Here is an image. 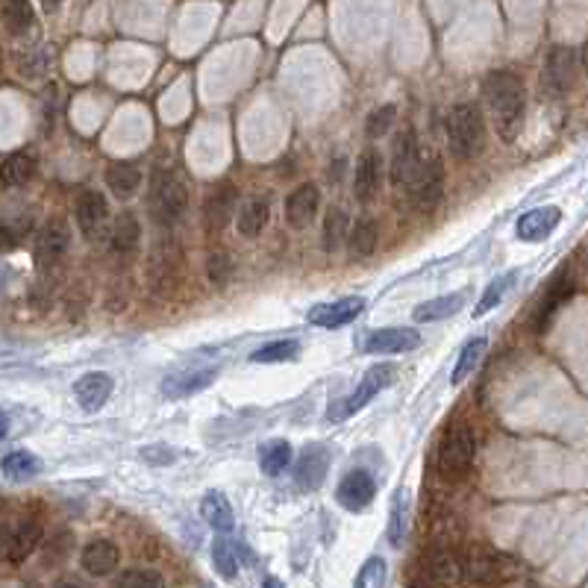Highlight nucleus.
<instances>
[{"label":"nucleus","instance_id":"obj_14","mask_svg":"<svg viewBox=\"0 0 588 588\" xmlns=\"http://www.w3.org/2000/svg\"><path fill=\"white\" fill-rule=\"evenodd\" d=\"M112 388L115 383L106 371H89L74 383V397L82 412H100L106 400L112 397Z\"/></svg>","mask_w":588,"mask_h":588},{"label":"nucleus","instance_id":"obj_36","mask_svg":"<svg viewBox=\"0 0 588 588\" xmlns=\"http://www.w3.org/2000/svg\"><path fill=\"white\" fill-rule=\"evenodd\" d=\"M347 227H350L347 212L341 206H329L327 218H324V247L327 251H338L341 242L347 239Z\"/></svg>","mask_w":588,"mask_h":588},{"label":"nucleus","instance_id":"obj_1","mask_svg":"<svg viewBox=\"0 0 588 588\" xmlns=\"http://www.w3.org/2000/svg\"><path fill=\"white\" fill-rule=\"evenodd\" d=\"M482 98L488 103L498 136L503 141H512L517 136V129H521L524 109H526V94H524L521 77H515L512 71H494V74H488L486 82H482Z\"/></svg>","mask_w":588,"mask_h":588},{"label":"nucleus","instance_id":"obj_4","mask_svg":"<svg viewBox=\"0 0 588 588\" xmlns=\"http://www.w3.org/2000/svg\"><path fill=\"white\" fill-rule=\"evenodd\" d=\"M394 376H397V368H394V365H388V362L374 365V368L365 371L362 383H359L356 388H353L350 394L338 397V400H333V403H329V409H327V421L338 423V421H347L350 415H356V412L368 406L371 400L383 392V388H388V385L394 383Z\"/></svg>","mask_w":588,"mask_h":588},{"label":"nucleus","instance_id":"obj_45","mask_svg":"<svg viewBox=\"0 0 588 588\" xmlns=\"http://www.w3.org/2000/svg\"><path fill=\"white\" fill-rule=\"evenodd\" d=\"M118 585H162V576L150 571H127L118 576Z\"/></svg>","mask_w":588,"mask_h":588},{"label":"nucleus","instance_id":"obj_12","mask_svg":"<svg viewBox=\"0 0 588 588\" xmlns=\"http://www.w3.org/2000/svg\"><path fill=\"white\" fill-rule=\"evenodd\" d=\"M218 376V365L215 368H183V371H174L162 380V394L171 397V400H183V397H192L200 394L204 388H209L215 383Z\"/></svg>","mask_w":588,"mask_h":588},{"label":"nucleus","instance_id":"obj_26","mask_svg":"<svg viewBox=\"0 0 588 588\" xmlns=\"http://www.w3.org/2000/svg\"><path fill=\"white\" fill-rule=\"evenodd\" d=\"M39 541H42V526L35 524V521H27V524H21L15 529V536L6 538V553L4 556L12 562V564H18L30 556V553L39 547Z\"/></svg>","mask_w":588,"mask_h":588},{"label":"nucleus","instance_id":"obj_20","mask_svg":"<svg viewBox=\"0 0 588 588\" xmlns=\"http://www.w3.org/2000/svg\"><path fill=\"white\" fill-rule=\"evenodd\" d=\"M118 559H121V553H118L115 541L94 538V541H89L86 547H82L80 564H82V571L91 574V576H109L118 568Z\"/></svg>","mask_w":588,"mask_h":588},{"label":"nucleus","instance_id":"obj_51","mask_svg":"<svg viewBox=\"0 0 588 588\" xmlns=\"http://www.w3.org/2000/svg\"><path fill=\"white\" fill-rule=\"evenodd\" d=\"M6 553V538H4V533H0V556Z\"/></svg>","mask_w":588,"mask_h":588},{"label":"nucleus","instance_id":"obj_50","mask_svg":"<svg viewBox=\"0 0 588 588\" xmlns=\"http://www.w3.org/2000/svg\"><path fill=\"white\" fill-rule=\"evenodd\" d=\"M59 4H62V0H42L44 9H59Z\"/></svg>","mask_w":588,"mask_h":588},{"label":"nucleus","instance_id":"obj_21","mask_svg":"<svg viewBox=\"0 0 588 588\" xmlns=\"http://www.w3.org/2000/svg\"><path fill=\"white\" fill-rule=\"evenodd\" d=\"M418 168V150H415V136L412 129H403L394 138V153H392V185L394 188H406L412 174Z\"/></svg>","mask_w":588,"mask_h":588},{"label":"nucleus","instance_id":"obj_11","mask_svg":"<svg viewBox=\"0 0 588 588\" xmlns=\"http://www.w3.org/2000/svg\"><path fill=\"white\" fill-rule=\"evenodd\" d=\"M235 215V185L232 183H218L204 200V227L209 235L223 232V227Z\"/></svg>","mask_w":588,"mask_h":588},{"label":"nucleus","instance_id":"obj_15","mask_svg":"<svg viewBox=\"0 0 588 588\" xmlns=\"http://www.w3.org/2000/svg\"><path fill=\"white\" fill-rule=\"evenodd\" d=\"M318 206H321V192H318L315 183H303L298 185L286 200V221L294 230H306L318 215Z\"/></svg>","mask_w":588,"mask_h":588},{"label":"nucleus","instance_id":"obj_38","mask_svg":"<svg viewBox=\"0 0 588 588\" xmlns=\"http://www.w3.org/2000/svg\"><path fill=\"white\" fill-rule=\"evenodd\" d=\"M350 253L353 256H371L376 251V239H380V232H376V223L362 218L356 221V227L350 230Z\"/></svg>","mask_w":588,"mask_h":588},{"label":"nucleus","instance_id":"obj_23","mask_svg":"<svg viewBox=\"0 0 588 588\" xmlns=\"http://www.w3.org/2000/svg\"><path fill=\"white\" fill-rule=\"evenodd\" d=\"M200 515H204V521L215 529V533H232L235 515H232L230 500L223 498L221 491H206L204 494V500H200Z\"/></svg>","mask_w":588,"mask_h":588},{"label":"nucleus","instance_id":"obj_33","mask_svg":"<svg viewBox=\"0 0 588 588\" xmlns=\"http://www.w3.org/2000/svg\"><path fill=\"white\" fill-rule=\"evenodd\" d=\"M0 470H4L9 479H30L42 470V459L30 450H12L0 459Z\"/></svg>","mask_w":588,"mask_h":588},{"label":"nucleus","instance_id":"obj_24","mask_svg":"<svg viewBox=\"0 0 588 588\" xmlns=\"http://www.w3.org/2000/svg\"><path fill=\"white\" fill-rule=\"evenodd\" d=\"M268 215H270L268 200H262V197H251V200H244V204L239 206V215H235V223H239V232L244 235V239H256V235L268 227Z\"/></svg>","mask_w":588,"mask_h":588},{"label":"nucleus","instance_id":"obj_30","mask_svg":"<svg viewBox=\"0 0 588 588\" xmlns=\"http://www.w3.org/2000/svg\"><path fill=\"white\" fill-rule=\"evenodd\" d=\"M465 306V294H444V298H432L427 303H421L415 309V321L418 324H430V321H441V318H450Z\"/></svg>","mask_w":588,"mask_h":588},{"label":"nucleus","instance_id":"obj_44","mask_svg":"<svg viewBox=\"0 0 588 588\" xmlns=\"http://www.w3.org/2000/svg\"><path fill=\"white\" fill-rule=\"evenodd\" d=\"M21 235H24L21 227H15V223L6 221V218H0V251L4 253L15 251V247L21 244Z\"/></svg>","mask_w":588,"mask_h":588},{"label":"nucleus","instance_id":"obj_10","mask_svg":"<svg viewBox=\"0 0 588 588\" xmlns=\"http://www.w3.org/2000/svg\"><path fill=\"white\" fill-rule=\"evenodd\" d=\"M365 309V298H341L333 303H318L306 312V321L315 324V327H324V329H338V327H347L350 321H356L359 312Z\"/></svg>","mask_w":588,"mask_h":588},{"label":"nucleus","instance_id":"obj_22","mask_svg":"<svg viewBox=\"0 0 588 588\" xmlns=\"http://www.w3.org/2000/svg\"><path fill=\"white\" fill-rule=\"evenodd\" d=\"M571 294H574V282H571V277H568V270H562V274L550 282L547 294L541 298L538 309H536V329H538V333H545L547 324H550V318L559 312V306H562L564 300H571Z\"/></svg>","mask_w":588,"mask_h":588},{"label":"nucleus","instance_id":"obj_35","mask_svg":"<svg viewBox=\"0 0 588 588\" xmlns=\"http://www.w3.org/2000/svg\"><path fill=\"white\" fill-rule=\"evenodd\" d=\"M517 280V270H509V274H503V277H498V280H491L488 282V289H486V294L479 298V303H477V309H474V318H482V315H488L491 309H498V306L503 303V298H506V291L512 289V282Z\"/></svg>","mask_w":588,"mask_h":588},{"label":"nucleus","instance_id":"obj_48","mask_svg":"<svg viewBox=\"0 0 588 588\" xmlns=\"http://www.w3.org/2000/svg\"><path fill=\"white\" fill-rule=\"evenodd\" d=\"M6 432H9V418H6V412L0 409V439H6Z\"/></svg>","mask_w":588,"mask_h":588},{"label":"nucleus","instance_id":"obj_16","mask_svg":"<svg viewBox=\"0 0 588 588\" xmlns=\"http://www.w3.org/2000/svg\"><path fill=\"white\" fill-rule=\"evenodd\" d=\"M327 470H329V450L324 444H309L300 453L298 468H294V479H298V486L303 491H315L324 486Z\"/></svg>","mask_w":588,"mask_h":588},{"label":"nucleus","instance_id":"obj_7","mask_svg":"<svg viewBox=\"0 0 588 588\" xmlns=\"http://www.w3.org/2000/svg\"><path fill=\"white\" fill-rule=\"evenodd\" d=\"M576 74H580V53L574 47H553L547 65L541 71V89L550 98H562L564 91L574 89Z\"/></svg>","mask_w":588,"mask_h":588},{"label":"nucleus","instance_id":"obj_31","mask_svg":"<svg viewBox=\"0 0 588 588\" xmlns=\"http://www.w3.org/2000/svg\"><path fill=\"white\" fill-rule=\"evenodd\" d=\"M291 462V444L282 441V439H274V441H265L259 447V468L265 470L268 477H280L282 470L289 468Z\"/></svg>","mask_w":588,"mask_h":588},{"label":"nucleus","instance_id":"obj_5","mask_svg":"<svg viewBox=\"0 0 588 588\" xmlns=\"http://www.w3.org/2000/svg\"><path fill=\"white\" fill-rule=\"evenodd\" d=\"M477 456V439L465 423H456L444 432L439 444V474L444 479H462L468 477L470 465Z\"/></svg>","mask_w":588,"mask_h":588},{"label":"nucleus","instance_id":"obj_34","mask_svg":"<svg viewBox=\"0 0 588 588\" xmlns=\"http://www.w3.org/2000/svg\"><path fill=\"white\" fill-rule=\"evenodd\" d=\"M486 350H488V341L486 338H470L468 345L462 347V353H459V359H456V368L450 374V383L453 385H462L470 374H474V368L479 365V359L486 356Z\"/></svg>","mask_w":588,"mask_h":588},{"label":"nucleus","instance_id":"obj_19","mask_svg":"<svg viewBox=\"0 0 588 588\" xmlns=\"http://www.w3.org/2000/svg\"><path fill=\"white\" fill-rule=\"evenodd\" d=\"M421 345V336L409 327H385L365 338L368 353H409Z\"/></svg>","mask_w":588,"mask_h":588},{"label":"nucleus","instance_id":"obj_3","mask_svg":"<svg viewBox=\"0 0 588 588\" xmlns=\"http://www.w3.org/2000/svg\"><path fill=\"white\" fill-rule=\"evenodd\" d=\"M147 289L156 298H171L183 280V251L174 239H159L147 256Z\"/></svg>","mask_w":588,"mask_h":588},{"label":"nucleus","instance_id":"obj_6","mask_svg":"<svg viewBox=\"0 0 588 588\" xmlns=\"http://www.w3.org/2000/svg\"><path fill=\"white\" fill-rule=\"evenodd\" d=\"M150 215L159 223H174L188 206V185L174 171H156L150 183Z\"/></svg>","mask_w":588,"mask_h":588},{"label":"nucleus","instance_id":"obj_2","mask_svg":"<svg viewBox=\"0 0 588 588\" xmlns=\"http://www.w3.org/2000/svg\"><path fill=\"white\" fill-rule=\"evenodd\" d=\"M447 145L456 159H477L486 150V121L477 103H459L447 118Z\"/></svg>","mask_w":588,"mask_h":588},{"label":"nucleus","instance_id":"obj_29","mask_svg":"<svg viewBox=\"0 0 588 588\" xmlns=\"http://www.w3.org/2000/svg\"><path fill=\"white\" fill-rule=\"evenodd\" d=\"M68 223L65 221H51L39 235V259L42 262H56L59 256L68 251Z\"/></svg>","mask_w":588,"mask_h":588},{"label":"nucleus","instance_id":"obj_27","mask_svg":"<svg viewBox=\"0 0 588 588\" xmlns=\"http://www.w3.org/2000/svg\"><path fill=\"white\" fill-rule=\"evenodd\" d=\"M106 185L109 192H115L118 197H133L141 185V171L133 162H112L106 168Z\"/></svg>","mask_w":588,"mask_h":588},{"label":"nucleus","instance_id":"obj_39","mask_svg":"<svg viewBox=\"0 0 588 588\" xmlns=\"http://www.w3.org/2000/svg\"><path fill=\"white\" fill-rule=\"evenodd\" d=\"M212 562H215V568L223 580H235V576H239V553H235L232 541L218 538L215 545H212Z\"/></svg>","mask_w":588,"mask_h":588},{"label":"nucleus","instance_id":"obj_46","mask_svg":"<svg viewBox=\"0 0 588 588\" xmlns=\"http://www.w3.org/2000/svg\"><path fill=\"white\" fill-rule=\"evenodd\" d=\"M141 459L156 462V465H168V462H174V453H171V447L153 444V447H141Z\"/></svg>","mask_w":588,"mask_h":588},{"label":"nucleus","instance_id":"obj_28","mask_svg":"<svg viewBox=\"0 0 588 588\" xmlns=\"http://www.w3.org/2000/svg\"><path fill=\"white\" fill-rule=\"evenodd\" d=\"M33 176H35V159L30 153H12V156H6L4 165H0V185H6V188L27 185Z\"/></svg>","mask_w":588,"mask_h":588},{"label":"nucleus","instance_id":"obj_40","mask_svg":"<svg viewBox=\"0 0 588 588\" xmlns=\"http://www.w3.org/2000/svg\"><path fill=\"white\" fill-rule=\"evenodd\" d=\"M394 121H397V106H394V103L376 106V109L368 115V121H365V136H368L371 141L383 138L388 129H392Z\"/></svg>","mask_w":588,"mask_h":588},{"label":"nucleus","instance_id":"obj_47","mask_svg":"<svg viewBox=\"0 0 588 588\" xmlns=\"http://www.w3.org/2000/svg\"><path fill=\"white\" fill-rule=\"evenodd\" d=\"M341 171H345V159H338V162H336V168H333V165H329V180H336V183H338V180H341Z\"/></svg>","mask_w":588,"mask_h":588},{"label":"nucleus","instance_id":"obj_43","mask_svg":"<svg viewBox=\"0 0 588 588\" xmlns=\"http://www.w3.org/2000/svg\"><path fill=\"white\" fill-rule=\"evenodd\" d=\"M230 270H232L230 256H223V253H212V256L206 259V277H209V282H215V286H223V282H227Z\"/></svg>","mask_w":588,"mask_h":588},{"label":"nucleus","instance_id":"obj_32","mask_svg":"<svg viewBox=\"0 0 588 588\" xmlns=\"http://www.w3.org/2000/svg\"><path fill=\"white\" fill-rule=\"evenodd\" d=\"M300 356V341L298 338H280L262 345L259 350L251 353V362L256 365H277V362H294Z\"/></svg>","mask_w":588,"mask_h":588},{"label":"nucleus","instance_id":"obj_42","mask_svg":"<svg viewBox=\"0 0 588 588\" xmlns=\"http://www.w3.org/2000/svg\"><path fill=\"white\" fill-rule=\"evenodd\" d=\"M385 583V562L380 556H371L362 564V571L356 574L359 588H380Z\"/></svg>","mask_w":588,"mask_h":588},{"label":"nucleus","instance_id":"obj_41","mask_svg":"<svg viewBox=\"0 0 588 588\" xmlns=\"http://www.w3.org/2000/svg\"><path fill=\"white\" fill-rule=\"evenodd\" d=\"M406 538V512H403V491L394 494V503H392V517H388V541L392 547H400Z\"/></svg>","mask_w":588,"mask_h":588},{"label":"nucleus","instance_id":"obj_49","mask_svg":"<svg viewBox=\"0 0 588 588\" xmlns=\"http://www.w3.org/2000/svg\"><path fill=\"white\" fill-rule=\"evenodd\" d=\"M6 280H9V270L4 262H0V294H4V289H6Z\"/></svg>","mask_w":588,"mask_h":588},{"label":"nucleus","instance_id":"obj_37","mask_svg":"<svg viewBox=\"0 0 588 588\" xmlns=\"http://www.w3.org/2000/svg\"><path fill=\"white\" fill-rule=\"evenodd\" d=\"M138 239H141V227L133 212H124L121 218L115 223V235H112V247L118 253H133L138 247Z\"/></svg>","mask_w":588,"mask_h":588},{"label":"nucleus","instance_id":"obj_17","mask_svg":"<svg viewBox=\"0 0 588 588\" xmlns=\"http://www.w3.org/2000/svg\"><path fill=\"white\" fill-rule=\"evenodd\" d=\"M562 221V209L559 206H538V209H529L524 212L521 218L515 223V235L521 242H541L545 235H550L553 230L559 227Z\"/></svg>","mask_w":588,"mask_h":588},{"label":"nucleus","instance_id":"obj_13","mask_svg":"<svg viewBox=\"0 0 588 588\" xmlns=\"http://www.w3.org/2000/svg\"><path fill=\"white\" fill-rule=\"evenodd\" d=\"M374 494H376V482H374V477L368 474V470H350V474L338 482L336 500H338L341 509L362 512V509H368V506H371Z\"/></svg>","mask_w":588,"mask_h":588},{"label":"nucleus","instance_id":"obj_9","mask_svg":"<svg viewBox=\"0 0 588 588\" xmlns=\"http://www.w3.org/2000/svg\"><path fill=\"white\" fill-rule=\"evenodd\" d=\"M77 227L89 242H98L109 227V204L100 192H82L77 200Z\"/></svg>","mask_w":588,"mask_h":588},{"label":"nucleus","instance_id":"obj_8","mask_svg":"<svg viewBox=\"0 0 588 588\" xmlns=\"http://www.w3.org/2000/svg\"><path fill=\"white\" fill-rule=\"evenodd\" d=\"M412 188V204H415L418 212H432L435 206L441 204L444 197V168H441V159H430V162H421L418 159V168L412 174L409 185Z\"/></svg>","mask_w":588,"mask_h":588},{"label":"nucleus","instance_id":"obj_25","mask_svg":"<svg viewBox=\"0 0 588 588\" xmlns=\"http://www.w3.org/2000/svg\"><path fill=\"white\" fill-rule=\"evenodd\" d=\"M0 18L12 35H27L35 27V12L30 0H0Z\"/></svg>","mask_w":588,"mask_h":588},{"label":"nucleus","instance_id":"obj_18","mask_svg":"<svg viewBox=\"0 0 588 588\" xmlns=\"http://www.w3.org/2000/svg\"><path fill=\"white\" fill-rule=\"evenodd\" d=\"M383 183V159L376 150H365L356 162V174H353V192H356L359 204H371L380 192Z\"/></svg>","mask_w":588,"mask_h":588}]
</instances>
